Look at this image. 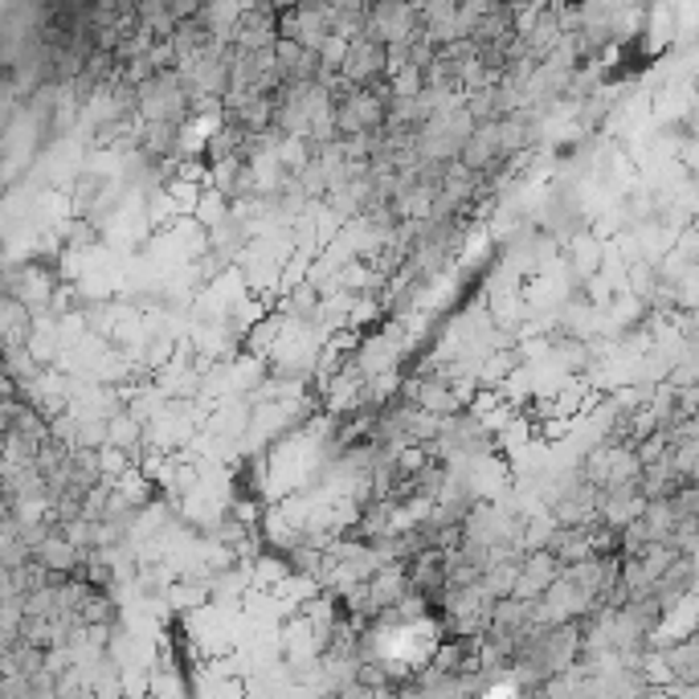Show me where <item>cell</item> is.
<instances>
[{"instance_id":"7a4b0ae2","label":"cell","mask_w":699,"mask_h":699,"mask_svg":"<svg viewBox=\"0 0 699 699\" xmlns=\"http://www.w3.org/2000/svg\"><path fill=\"white\" fill-rule=\"evenodd\" d=\"M140 438V418L123 413V418H111V450H127Z\"/></svg>"},{"instance_id":"6da1fadb","label":"cell","mask_w":699,"mask_h":699,"mask_svg":"<svg viewBox=\"0 0 699 699\" xmlns=\"http://www.w3.org/2000/svg\"><path fill=\"white\" fill-rule=\"evenodd\" d=\"M33 561H38L41 568H50V573H62V568H74L79 548L66 541V532H62V536H58V532H45L38 541V548H33Z\"/></svg>"}]
</instances>
